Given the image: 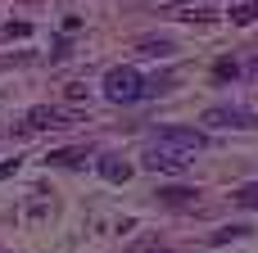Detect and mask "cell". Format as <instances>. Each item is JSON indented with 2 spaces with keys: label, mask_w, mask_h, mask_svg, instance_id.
Here are the masks:
<instances>
[{
  "label": "cell",
  "mask_w": 258,
  "mask_h": 253,
  "mask_svg": "<svg viewBox=\"0 0 258 253\" xmlns=\"http://www.w3.org/2000/svg\"><path fill=\"white\" fill-rule=\"evenodd\" d=\"M104 95L113 104H136V100H145V77L132 63H118V68L104 72Z\"/></svg>",
  "instance_id": "cell-1"
},
{
  "label": "cell",
  "mask_w": 258,
  "mask_h": 253,
  "mask_svg": "<svg viewBox=\"0 0 258 253\" xmlns=\"http://www.w3.org/2000/svg\"><path fill=\"white\" fill-rule=\"evenodd\" d=\"M154 145H168V149H177V154H200L204 145H209V136L204 131H195V127H177V122H168V127H159L154 131Z\"/></svg>",
  "instance_id": "cell-2"
},
{
  "label": "cell",
  "mask_w": 258,
  "mask_h": 253,
  "mask_svg": "<svg viewBox=\"0 0 258 253\" xmlns=\"http://www.w3.org/2000/svg\"><path fill=\"white\" fill-rule=\"evenodd\" d=\"M141 167H150V172H168V177H181L186 167H190V154H177V149H168V145H145V154H141Z\"/></svg>",
  "instance_id": "cell-3"
},
{
  "label": "cell",
  "mask_w": 258,
  "mask_h": 253,
  "mask_svg": "<svg viewBox=\"0 0 258 253\" xmlns=\"http://www.w3.org/2000/svg\"><path fill=\"white\" fill-rule=\"evenodd\" d=\"M200 127H236V131H249L258 127V113L254 109H240V104H218L200 118Z\"/></svg>",
  "instance_id": "cell-4"
},
{
  "label": "cell",
  "mask_w": 258,
  "mask_h": 253,
  "mask_svg": "<svg viewBox=\"0 0 258 253\" xmlns=\"http://www.w3.org/2000/svg\"><path fill=\"white\" fill-rule=\"evenodd\" d=\"M59 122H68V113H63V109H54V104H36V109H27V113H23L18 131H45V127H59Z\"/></svg>",
  "instance_id": "cell-5"
},
{
  "label": "cell",
  "mask_w": 258,
  "mask_h": 253,
  "mask_svg": "<svg viewBox=\"0 0 258 253\" xmlns=\"http://www.w3.org/2000/svg\"><path fill=\"white\" fill-rule=\"evenodd\" d=\"M95 172H100L109 186H122V181H132V163H127V158H118V154H100Z\"/></svg>",
  "instance_id": "cell-6"
},
{
  "label": "cell",
  "mask_w": 258,
  "mask_h": 253,
  "mask_svg": "<svg viewBox=\"0 0 258 253\" xmlns=\"http://www.w3.org/2000/svg\"><path fill=\"white\" fill-rule=\"evenodd\" d=\"M45 163H54V167H82V163H86V149H82V145L50 149V154H45Z\"/></svg>",
  "instance_id": "cell-7"
},
{
  "label": "cell",
  "mask_w": 258,
  "mask_h": 253,
  "mask_svg": "<svg viewBox=\"0 0 258 253\" xmlns=\"http://www.w3.org/2000/svg\"><path fill=\"white\" fill-rule=\"evenodd\" d=\"M190 199H200V195L186 190V186H168V190H159V204H168V208H186Z\"/></svg>",
  "instance_id": "cell-8"
},
{
  "label": "cell",
  "mask_w": 258,
  "mask_h": 253,
  "mask_svg": "<svg viewBox=\"0 0 258 253\" xmlns=\"http://www.w3.org/2000/svg\"><path fill=\"white\" fill-rule=\"evenodd\" d=\"M231 23H240V27L258 23V0H240V5H231Z\"/></svg>",
  "instance_id": "cell-9"
},
{
  "label": "cell",
  "mask_w": 258,
  "mask_h": 253,
  "mask_svg": "<svg viewBox=\"0 0 258 253\" xmlns=\"http://www.w3.org/2000/svg\"><path fill=\"white\" fill-rule=\"evenodd\" d=\"M236 204L254 213V208H258V181H249V186H240V190H236Z\"/></svg>",
  "instance_id": "cell-10"
},
{
  "label": "cell",
  "mask_w": 258,
  "mask_h": 253,
  "mask_svg": "<svg viewBox=\"0 0 258 253\" xmlns=\"http://www.w3.org/2000/svg\"><path fill=\"white\" fill-rule=\"evenodd\" d=\"M240 235H249L245 226H222V231H213V244H231V240H240Z\"/></svg>",
  "instance_id": "cell-11"
},
{
  "label": "cell",
  "mask_w": 258,
  "mask_h": 253,
  "mask_svg": "<svg viewBox=\"0 0 258 253\" xmlns=\"http://www.w3.org/2000/svg\"><path fill=\"white\" fill-rule=\"evenodd\" d=\"M141 50H145V54H168L172 41H154V36H150V41H141Z\"/></svg>",
  "instance_id": "cell-12"
},
{
  "label": "cell",
  "mask_w": 258,
  "mask_h": 253,
  "mask_svg": "<svg viewBox=\"0 0 258 253\" xmlns=\"http://www.w3.org/2000/svg\"><path fill=\"white\" fill-rule=\"evenodd\" d=\"M27 32H32L27 23H9V27H5V36H9V41H14V36H27Z\"/></svg>",
  "instance_id": "cell-13"
},
{
  "label": "cell",
  "mask_w": 258,
  "mask_h": 253,
  "mask_svg": "<svg viewBox=\"0 0 258 253\" xmlns=\"http://www.w3.org/2000/svg\"><path fill=\"white\" fill-rule=\"evenodd\" d=\"M218 77H222V81H227V77H236V63H231V59H222V63H218Z\"/></svg>",
  "instance_id": "cell-14"
},
{
  "label": "cell",
  "mask_w": 258,
  "mask_h": 253,
  "mask_svg": "<svg viewBox=\"0 0 258 253\" xmlns=\"http://www.w3.org/2000/svg\"><path fill=\"white\" fill-rule=\"evenodd\" d=\"M14 167H18L14 158H9V163H0V181H5V177H14Z\"/></svg>",
  "instance_id": "cell-15"
},
{
  "label": "cell",
  "mask_w": 258,
  "mask_h": 253,
  "mask_svg": "<svg viewBox=\"0 0 258 253\" xmlns=\"http://www.w3.org/2000/svg\"><path fill=\"white\" fill-rule=\"evenodd\" d=\"M254 72H258V59H254Z\"/></svg>",
  "instance_id": "cell-16"
}]
</instances>
